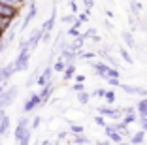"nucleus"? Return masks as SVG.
Returning a JSON list of instances; mask_svg holds the SVG:
<instances>
[{"label":"nucleus","instance_id":"obj_1","mask_svg":"<svg viewBox=\"0 0 147 145\" xmlns=\"http://www.w3.org/2000/svg\"><path fill=\"white\" fill-rule=\"evenodd\" d=\"M28 60H30V51H21L19 57H17V60L13 62V70H15V72L25 70L26 66H28Z\"/></svg>","mask_w":147,"mask_h":145},{"label":"nucleus","instance_id":"obj_2","mask_svg":"<svg viewBox=\"0 0 147 145\" xmlns=\"http://www.w3.org/2000/svg\"><path fill=\"white\" fill-rule=\"evenodd\" d=\"M98 113L102 117H111V119L119 121L123 115V109H119V107H108V106H100L98 107Z\"/></svg>","mask_w":147,"mask_h":145},{"label":"nucleus","instance_id":"obj_3","mask_svg":"<svg viewBox=\"0 0 147 145\" xmlns=\"http://www.w3.org/2000/svg\"><path fill=\"white\" fill-rule=\"evenodd\" d=\"M15 94H17V87H9L8 90H4V92L0 94V109H4V107L13 100Z\"/></svg>","mask_w":147,"mask_h":145},{"label":"nucleus","instance_id":"obj_4","mask_svg":"<svg viewBox=\"0 0 147 145\" xmlns=\"http://www.w3.org/2000/svg\"><path fill=\"white\" fill-rule=\"evenodd\" d=\"M26 130H28V119H26V117H23V119L19 121L17 128H15V140L21 141V138L26 134Z\"/></svg>","mask_w":147,"mask_h":145},{"label":"nucleus","instance_id":"obj_5","mask_svg":"<svg viewBox=\"0 0 147 145\" xmlns=\"http://www.w3.org/2000/svg\"><path fill=\"white\" fill-rule=\"evenodd\" d=\"M40 104H42V98H40V94H32L30 98L25 102V107H23V109H25V113H30V111L34 109L36 106H40Z\"/></svg>","mask_w":147,"mask_h":145},{"label":"nucleus","instance_id":"obj_6","mask_svg":"<svg viewBox=\"0 0 147 145\" xmlns=\"http://www.w3.org/2000/svg\"><path fill=\"white\" fill-rule=\"evenodd\" d=\"M92 68L96 70V74H98L102 79H108V72H109V66L104 62H92Z\"/></svg>","mask_w":147,"mask_h":145},{"label":"nucleus","instance_id":"obj_7","mask_svg":"<svg viewBox=\"0 0 147 145\" xmlns=\"http://www.w3.org/2000/svg\"><path fill=\"white\" fill-rule=\"evenodd\" d=\"M17 9H11V8H8V6H2V4H0V17H6V19H11V21H13V19H15V17H17Z\"/></svg>","mask_w":147,"mask_h":145},{"label":"nucleus","instance_id":"obj_8","mask_svg":"<svg viewBox=\"0 0 147 145\" xmlns=\"http://www.w3.org/2000/svg\"><path fill=\"white\" fill-rule=\"evenodd\" d=\"M51 74H53V68H51V66H47V68L42 72V76L38 77V85H42V87L47 85V83L51 81Z\"/></svg>","mask_w":147,"mask_h":145},{"label":"nucleus","instance_id":"obj_9","mask_svg":"<svg viewBox=\"0 0 147 145\" xmlns=\"http://www.w3.org/2000/svg\"><path fill=\"white\" fill-rule=\"evenodd\" d=\"M145 138H147V134L143 132V130H140V132L132 134V138H130L128 143L130 145H143V140H145Z\"/></svg>","mask_w":147,"mask_h":145},{"label":"nucleus","instance_id":"obj_10","mask_svg":"<svg viewBox=\"0 0 147 145\" xmlns=\"http://www.w3.org/2000/svg\"><path fill=\"white\" fill-rule=\"evenodd\" d=\"M136 113L140 115V119H145L147 117V98H142L136 106Z\"/></svg>","mask_w":147,"mask_h":145},{"label":"nucleus","instance_id":"obj_11","mask_svg":"<svg viewBox=\"0 0 147 145\" xmlns=\"http://www.w3.org/2000/svg\"><path fill=\"white\" fill-rule=\"evenodd\" d=\"M0 4L2 6H8V8H11V9H21L23 8V4H25V0H0Z\"/></svg>","mask_w":147,"mask_h":145},{"label":"nucleus","instance_id":"obj_12","mask_svg":"<svg viewBox=\"0 0 147 145\" xmlns=\"http://www.w3.org/2000/svg\"><path fill=\"white\" fill-rule=\"evenodd\" d=\"M51 92H53V83L49 81L47 85H43L42 92H40V98H42V104H45V102H47V98L51 96Z\"/></svg>","mask_w":147,"mask_h":145},{"label":"nucleus","instance_id":"obj_13","mask_svg":"<svg viewBox=\"0 0 147 145\" xmlns=\"http://www.w3.org/2000/svg\"><path fill=\"white\" fill-rule=\"evenodd\" d=\"M55 19H57V17H55V9H53V15H51V17H49L45 23H43V26H42L43 34H49V32H51V28L55 26Z\"/></svg>","mask_w":147,"mask_h":145},{"label":"nucleus","instance_id":"obj_14","mask_svg":"<svg viewBox=\"0 0 147 145\" xmlns=\"http://www.w3.org/2000/svg\"><path fill=\"white\" fill-rule=\"evenodd\" d=\"M34 17H36V4H34V2H30V9H28V15H26L25 21H23V28H25V26L28 25V23H30Z\"/></svg>","mask_w":147,"mask_h":145},{"label":"nucleus","instance_id":"obj_15","mask_svg":"<svg viewBox=\"0 0 147 145\" xmlns=\"http://www.w3.org/2000/svg\"><path fill=\"white\" fill-rule=\"evenodd\" d=\"M8 128H9V117H2L0 119V136H4L6 132H8Z\"/></svg>","mask_w":147,"mask_h":145},{"label":"nucleus","instance_id":"obj_16","mask_svg":"<svg viewBox=\"0 0 147 145\" xmlns=\"http://www.w3.org/2000/svg\"><path fill=\"white\" fill-rule=\"evenodd\" d=\"M111 128L115 130V132H119L121 136H126V134H128V126H125L123 123H115V124H111Z\"/></svg>","mask_w":147,"mask_h":145},{"label":"nucleus","instance_id":"obj_17","mask_svg":"<svg viewBox=\"0 0 147 145\" xmlns=\"http://www.w3.org/2000/svg\"><path fill=\"white\" fill-rule=\"evenodd\" d=\"M123 40H125V43L128 47H138V45H136V42H134V36L130 34V32H123Z\"/></svg>","mask_w":147,"mask_h":145},{"label":"nucleus","instance_id":"obj_18","mask_svg":"<svg viewBox=\"0 0 147 145\" xmlns=\"http://www.w3.org/2000/svg\"><path fill=\"white\" fill-rule=\"evenodd\" d=\"M121 87L123 90H125L126 94H138V90H140V87H134V85H125V83H121Z\"/></svg>","mask_w":147,"mask_h":145},{"label":"nucleus","instance_id":"obj_19","mask_svg":"<svg viewBox=\"0 0 147 145\" xmlns=\"http://www.w3.org/2000/svg\"><path fill=\"white\" fill-rule=\"evenodd\" d=\"M89 98H91V94L87 92V90L78 92V100H79V104H83V106H87V104H89Z\"/></svg>","mask_w":147,"mask_h":145},{"label":"nucleus","instance_id":"obj_20","mask_svg":"<svg viewBox=\"0 0 147 145\" xmlns=\"http://www.w3.org/2000/svg\"><path fill=\"white\" fill-rule=\"evenodd\" d=\"M62 74H64V76H62L64 79H70V77H74V74H76V66H74V64H68Z\"/></svg>","mask_w":147,"mask_h":145},{"label":"nucleus","instance_id":"obj_21","mask_svg":"<svg viewBox=\"0 0 147 145\" xmlns=\"http://www.w3.org/2000/svg\"><path fill=\"white\" fill-rule=\"evenodd\" d=\"M136 119H138V115H136V113H130V115H125V117H123V121H121V123L125 124V126H128V124L136 123Z\"/></svg>","mask_w":147,"mask_h":145},{"label":"nucleus","instance_id":"obj_22","mask_svg":"<svg viewBox=\"0 0 147 145\" xmlns=\"http://www.w3.org/2000/svg\"><path fill=\"white\" fill-rule=\"evenodd\" d=\"M74 143H78V145H89V140H87V136H83V134H78V136H74Z\"/></svg>","mask_w":147,"mask_h":145},{"label":"nucleus","instance_id":"obj_23","mask_svg":"<svg viewBox=\"0 0 147 145\" xmlns=\"http://www.w3.org/2000/svg\"><path fill=\"white\" fill-rule=\"evenodd\" d=\"M66 66H68V64H66L62 59H59V60L55 62V66H53V70H55V72H64V68H66Z\"/></svg>","mask_w":147,"mask_h":145},{"label":"nucleus","instance_id":"obj_24","mask_svg":"<svg viewBox=\"0 0 147 145\" xmlns=\"http://www.w3.org/2000/svg\"><path fill=\"white\" fill-rule=\"evenodd\" d=\"M119 53H121V57H123V59H125L128 64H132V62H134V60H132V57H130V53L126 51L125 47H121V49H119Z\"/></svg>","mask_w":147,"mask_h":145},{"label":"nucleus","instance_id":"obj_25","mask_svg":"<svg viewBox=\"0 0 147 145\" xmlns=\"http://www.w3.org/2000/svg\"><path fill=\"white\" fill-rule=\"evenodd\" d=\"M30 132H32V130L28 128V130H26V134H25V136L21 138V141H19V145H28V143H30Z\"/></svg>","mask_w":147,"mask_h":145},{"label":"nucleus","instance_id":"obj_26","mask_svg":"<svg viewBox=\"0 0 147 145\" xmlns=\"http://www.w3.org/2000/svg\"><path fill=\"white\" fill-rule=\"evenodd\" d=\"M11 25V19H6V17H0V30H2V32H4L6 28H8V26Z\"/></svg>","mask_w":147,"mask_h":145},{"label":"nucleus","instance_id":"obj_27","mask_svg":"<svg viewBox=\"0 0 147 145\" xmlns=\"http://www.w3.org/2000/svg\"><path fill=\"white\" fill-rule=\"evenodd\" d=\"M104 98L108 100L109 104H113V102H115V90H106V94H104Z\"/></svg>","mask_w":147,"mask_h":145},{"label":"nucleus","instance_id":"obj_28","mask_svg":"<svg viewBox=\"0 0 147 145\" xmlns=\"http://www.w3.org/2000/svg\"><path fill=\"white\" fill-rule=\"evenodd\" d=\"M70 130H72L74 136H78V134H83V126H79V124H74V126L70 128Z\"/></svg>","mask_w":147,"mask_h":145},{"label":"nucleus","instance_id":"obj_29","mask_svg":"<svg viewBox=\"0 0 147 145\" xmlns=\"http://www.w3.org/2000/svg\"><path fill=\"white\" fill-rule=\"evenodd\" d=\"M104 94H106L104 89H96V90H92V96H98V98H104Z\"/></svg>","mask_w":147,"mask_h":145},{"label":"nucleus","instance_id":"obj_30","mask_svg":"<svg viewBox=\"0 0 147 145\" xmlns=\"http://www.w3.org/2000/svg\"><path fill=\"white\" fill-rule=\"evenodd\" d=\"M94 123L98 124V126H106V121H104V117L102 115H98V117H94Z\"/></svg>","mask_w":147,"mask_h":145},{"label":"nucleus","instance_id":"obj_31","mask_svg":"<svg viewBox=\"0 0 147 145\" xmlns=\"http://www.w3.org/2000/svg\"><path fill=\"white\" fill-rule=\"evenodd\" d=\"M68 34H70V36H74V38H78V36H79V28H76V26H72V28L68 30Z\"/></svg>","mask_w":147,"mask_h":145},{"label":"nucleus","instance_id":"obj_32","mask_svg":"<svg viewBox=\"0 0 147 145\" xmlns=\"http://www.w3.org/2000/svg\"><path fill=\"white\" fill-rule=\"evenodd\" d=\"M130 4H132V11H134V15H138V13H140V6L136 4L134 0H130Z\"/></svg>","mask_w":147,"mask_h":145},{"label":"nucleus","instance_id":"obj_33","mask_svg":"<svg viewBox=\"0 0 147 145\" xmlns=\"http://www.w3.org/2000/svg\"><path fill=\"white\" fill-rule=\"evenodd\" d=\"M87 19H89V11L85 9V11H83L81 15H79V19H78V21H79V23H83V21H87Z\"/></svg>","mask_w":147,"mask_h":145},{"label":"nucleus","instance_id":"obj_34","mask_svg":"<svg viewBox=\"0 0 147 145\" xmlns=\"http://www.w3.org/2000/svg\"><path fill=\"white\" fill-rule=\"evenodd\" d=\"M40 123H42V119H40V117H34V119H32V128H38ZM32 128H30V130H32Z\"/></svg>","mask_w":147,"mask_h":145},{"label":"nucleus","instance_id":"obj_35","mask_svg":"<svg viewBox=\"0 0 147 145\" xmlns=\"http://www.w3.org/2000/svg\"><path fill=\"white\" fill-rule=\"evenodd\" d=\"M74 90H76V92H81V90H85V87H83V83H76V85H74Z\"/></svg>","mask_w":147,"mask_h":145},{"label":"nucleus","instance_id":"obj_36","mask_svg":"<svg viewBox=\"0 0 147 145\" xmlns=\"http://www.w3.org/2000/svg\"><path fill=\"white\" fill-rule=\"evenodd\" d=\"M108 83L111 87H119V85H121V81H119V79H108Z\"/></svg>","mask_w":147,"mask_h":145},{"label":"nucleus","instance_id":"obj_37","mask_svg":"<svg viewBox=\"0 0 147 145\" xmlns=\"http://www.w3.org/2000/svg\"><path fill=\"white\" fill-rule=\"evenodd\" d=\"M62 21H64V23H72V25H74V23H76V19H74V15H66Z\"/></svg>","mask_w":147,"mask_h":145},{"label":"nucleus","instance_id":"obj_38","mask_svg":"<svg viewBox=\"0 0 147 145\" xmlns=\"http://www.w3.org/2000/svg\"><path fill=\"white\" fill-rule=\"evenodd\" d=\"M140 123H142V130L147 132V117H145V119H140Z\"/></svg>","mask_w":147,"mask_h":145},{"label":"nucleus","instance_id":"obj_39","mask_svg":"<svg viewBox=\"0 0 147 145\" xmlns=\"http://www.w3.org/2000/svg\"><path fill=\"white\" fill-rule=\"evenodd\" d=\"M34 76H38V70H36L34 72ZM36 81V77H30V79H28V81H26V85H32V83Z\"/></svg>","mask_w":147,"mask_h":145},{"label":"nucleus","instance_id":"obj_40","mask_svg":"<svg viewBox=\"0 0 147 145\" xmlns=\"http://www.w3.org/2000/svg\"><path fill=\"white\" fill-rule=\"evenodd\" d=\"M85 6H87V11L92 8V0H85Z\"/></svg>","mask_w":147,"mask_h":145},{"label":"nucleus","instance_id":"obj_41","mask_svg":"<svg viewBox=\"0 0 147 145\" xmlns=\"http://www.w3.org/2000/svg\"><path fill=\"white\" fill-rule=\"evenodd\" d=\"M94 145H109V141H108V140H106V141H96Z\"/></svg>","mask_w":147,"mask_h":145},{"label":"nucleus","instance_id":"obj_42","mask_svg":"<svg viewBox=\"0 0 147 145\" xmlns=\"http://www.w3.org/2000/svg\"><path fill=\"white\" fill-rule=\"evenodd\" d=\"M117 145H130V143H126V141H121V143H117Z\"/></svg>","mask_w":147,"mask_h":145},{"label":"nucleus","instance_id":"obj_43","mask_svg":"<svg viewBox=\"0 0 147 145\" xmlns=\"http://www.w3.org/2000/svg\"><path fill=\"white\" fill-rule=\"evenodd\" d=\"M2 34H4V32H2V30H0V38H2Z\"/></svg>","mask_w":147,"mask_h":145},{"label":"nucleus","instance_id":"obj_44","mask_svg":"<svg viewBox=\"0 0 147 145\" xmlns=\"http://www.w3.org/2000/svg\"><path fill=\"white\" fill-rule=\"evenodd\" d=\"M70 2H76V0H70Z\"/></svg>","mask_w":147,"mask_h":145},{"label":"nucleus","instance_id":"obj_45","mask_svg":"<svg viewBox=\"0 0 147 145\" xmlns=\"http://www.w3.org/2000/svg\"><path fill=\"white\" fill-rule=\"evenodd\" d=\"M145 134H147V132H145Z\"/></svg>","mask_w":147,"mask_h":145}]
</instances>
